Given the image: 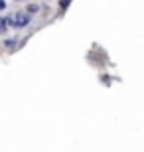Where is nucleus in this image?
<instances>
[{
    "label": "nucleus",
    "instance_id": "obj_7",
    "mask_svg": "<svg viewBox=\"0 0 144 152\" xmlns=\"http://www.w3.org/2000/svg\"><path fill=\"white\" fill-rule=\"evenodd\" d=\"M4 8H6V2H4V0H0V10H4Z\"/></svg>",
    "mask_w": 144,
    "mask_h": 152
},
{
    "label": "nucleus",
    "instance_id": "obj_3",
    "mask_svg": "<svg viewBox=\"0 0 144 152\" xmlns=\"http://www.w3.org/2000/svg\"><path fill=\"white\" fill-rule=\"evenodd\" d=\"M36 12H39V4H28L26 6V14H30V16H32V14H36Z\"/></svg>",
    "mask_w": 144,
    "mask_h": 152
},
{
    "label": "nucleus",
    "instance_id": "obj_4",
    "mask_svg": "<svg viewBox=\"0 0 144 152\" xmlns=\"http://www.w3.org/2000/svg\"><path fill=\"white\" fill-rule=\"evenodd\" d=\"M8 30V18H0V34H4Z\"/></svg>",
    "mask_w": 144,
    "mask_h": 152
},
{
    "label": "nucleus",
    "instance_id": "obj_2",
    "mask_svg": "<svg viewBox=\"0 0 144 152\" xmlns=\"http://www.w3.org/2000/svg\"><path fill=\"white\" fill-rule=\"evenodd\" d=\"M2 45H4V48H16L18 45V38H6L4 42H2Z\"/></svg>",
    "mask_w": 144,
    "mask_h": 152
},
{
    "label": "nucleus",
    "instance_id": "obj_5",
    "mask_svg": "<svg viewBox=\"0 0 144 152\" xmlns=\"http://www.w3.org/2000/svg\"><path fill=\"white\" fill-rule=\"evenodd\" d=\"M69 4H71V0H61L59 8H61V10H67V6H69Z\"/></svg>",
    "mask_w": 144,
    "mask_h": 152
},
{
    "label": "nucleus",
    "instance_id": "obj_1",
    "mask_svg": "<svg viewBox=\"0 0 144 152\" xmlns=\"http://www.w3.org/2000/svg\"><path fill=\"white\" fill-rule=\"evenodd\" d=\"M30 22H32V16L26 14V12H16L12 16V26L14 28H28Z\"/></svg>",
    "mask_w": 144,
    "mask_h": 152
},
{
    "label": "nucleus",
    "instance_id": "obj_6",
    "mask_svg": "<svg viewBox=\"0 0 144 152\" xmlns=\"http://www.w3.org/2000/svg\"><path fill=\"white\" fill-rule=\"evenodd\" d=\"M101 79H103V83H105V85H111V77H109V75H103Z\"/></svg>",
    "mask_w": 144,
    "mask_h": 152
}]
</instances>
